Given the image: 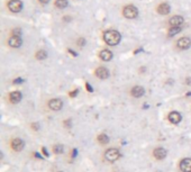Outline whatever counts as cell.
Listing matches in <instances>:
<instances>
[{
    "instance_id": "6da1fadb",
    "label": "cell",
    "mask_w": 191,
    "mask_h": 172,
    "mask_svg": "<svg viewBox=\"0 0 191 172\" xmlns=\"http://www.w3.org/2000/svg\"><path fill=\"white\" fill-rule=\"evenodd\" d=\"M120 40H121V35L117 31H107L104 34V41L106 42V44L110 45V46L119 44Z\"/></svg>"
},
{
    "instance_id": "7a4b0ae2",
    "label": "cell",
    "mask_w": 191,
    "mask_h": 172,
    "mask_svg": "<svg viewBox=\"0 0 191 172\" xmlns=\"http://www.w3.org/2000/svg\"><path fill=\"white\" fill-rule=\"evenodd\" d=\"M123 15L127 19H135L138 16V9L133 5H128L123 9Z\"/></svg>"
},
{
    "instance_id": "3957f363",
    "label": "cell",
    "mask_w": 191,
    "mask_h": 172,
    "mask_svg": "<svg viewBox=\"0 0 191 172\" xmlns=\"http://www.w3.org/2000/svg\"><path fill=\"white\" fill-rule=\"evenodd\" d=\"M119 156L120 153L117 148H109L105 153V159L107 161H109V162H115V161H117L119 159Z\"/></svg>"
},
{
    "instance_id": "277c9868",
    "label": "cell",
    "mask_w": 191,
    "mask_h": 172,
    "mask_svg": "<svg viewBox=\"0 0 191 172\" xmlns=\"http://www.w3.org/2000/svg\"><path fill=\"white\" fill-rule=\"evenodd\" d=\"M8 9L11 12H19L23 9V2L20 0H10L8 2Z\"/></svg>"
},
{
    "instance_id": "5b68a950",
    "label": "cell",
    "mask_w": 191,
    "mask_h": 172,
    "mask_svg": "<svg viewBox=\"0 0 191 172\" xmlns=\"http://www.w3.org/2000/svg\"><path fill=\"white\" fill-rule=\"evenodd\" d=\"M176 46L180 50H188L191 47V38L189 37H181L178 42H176Z\"/></svg>"
},
{
    "instance_id": "8992f818",
    "label": "cell",
    "mask_w": 191,
    "mask_h": 172,
    "mask_svg": "<svg viewBox=\"0 0 191 172\" xmlns=\"http://www.w3.org/2000/svg\"><path fill=\"white\" fill-rule=\"evenodd\" d=\"M8 44L12 48H19L23 45V40L20 36H11L8 40Z\"/></svg>"
},
{
    "instance_id": "52a82bcc",
    "label": "cell",
    "mask_w": 191,
    "mask_h": 172,
    "mask_svg": "<svg viewBox=\"0 0 191 172\" xmlns=\"http://www.w3.org/2000/svg\"><path fill=\"white\" fill-rule=\"evenodd\" d=\"M48 107H50V109L57 112V110H60V109L63 107V102H62L61 99L55 98V99H52L48 101Z\"/></svg>"
},
{
    "instance_id": "ba28073f",
    "label": "cell",
    "mask_w": 191,
    "mask_h": 172,
    "mask_svg": "<svg viewBox=\"0 0 191 172\" xmlns=\"http://www.w3.org/2000/svg\"><path fill=\"white\" fill-rule=\"evenodd\" d=\"M95 74L97 78L105 80V79H107L108 76H109V71H108V69L104 68V67H100V68L96 69Z\"/></svg>"
},
{
    "instance_id": "9c48e42d",
    "label": "cell",
    "mask_w": 191,
    "mask_h": 172,
    "mask_svg": "<svg viewBox=\"0 0 191 172\" xmlns=\"http://www.w3.org/2000/svg\"><path fill=\"white\" fill-rule=\"evenodd\" d=\"M24 141L20 140V138H14L11 141V148L14 151L16 152H20L23 148H24Z\"/></svg>"
},
{
    "instance_id": "30bf717a",
    "label": "cell",
    "mask_w": 191,
    "mask_h": 172,
    "mask_svg": "<svg viewBox=\"0 0 191 172\" xmlns=\"http://www.w3.org/2000/svg\"><path fill=\"white\" fill-rule=\"evenodd\" d=\"M169 120L171 122L172 124L176 125L182 120V116H181V114L178 112H171L169 114Z\"/></svg>"
},
{
    "instance_id": "8fae6325",
    "label": "cell",
    "mask_w": 191,
    "mask_h": 172,
    "mask_svg": "<svg viewBox=\"0 0 191 172\" xmlns=\"http://www.w3.org/2000/svg\"><path fill=\"white\" fill-rule=\"evenodd\" d=\"M180 170L182 172H191V159H183L180 162Z\"/></svg>"
},
{
    "instance_id": "7c38bea8",
    "label": "cell",
    "mask_w": 191,
    "mask_h": 172,
    "mask_svg": "<svg viewBox=\"0 0 191 172\" xmlns=\"http://www.w3.org/2000/svg\"><path fill=\"white\" fill-rule=\"evenodd\" d=\"M157 12H159L160 15H167L170 10H171V7H170V5L167 4V2H162V4H160L157 6Z\"/></svg>"
},
{
    "instance_id": "4fadbf2b",
    "label": "cell",
    "mask_w": 191,
    "mask_h": 172,
    "mask_svg": "<svg viewBox=\"0 0 191 172\" xmlns=\"http://www.w3.org/2000/svg\"><path fill=\"white\" fill-rule=\"evenodd\" d=\"M144 93H145V89H144L143 87H141V86H135V87L131 90V95L133 97H135V98L142 97Z\"/></svg>"
},
{
    "instance_id": "5bb4252c",
    "label": "cell",
    "mask_w": 191,
    "mask_h": 172,
    "mask_svg": "<svg viewBox=\"0 0 191 172\" xmlns=\"http://www.w3.org/2000/svg\"><path fill=\"white\" fill-rule=\"evenodd\" d=\"M153 154H154V157H155L156 160H163V159H165V156H167V151L162 148H157L154 150Z\"/></svg>"
},
{
    "instance_id": "9a60e30c",
    "label": "cell",
    "mask_w": 191,
    "mask_h": 172,
    "mask_svg": "<svg viewBox=\"0 0 191 172\" xmlns=\"http://www.w3.org/2000/svg\"><path fill=\"white\" fill-rule=\"evenodd\" d=\"M183 23H184V19H183L182 16H173L171 17V19L169 21V24L171 25L172 27H174V26H181Z\"/></svg>"
},
{
    "instance_id": "2e32d148",
    "label": "cell",
    "mask_w": 191,
    "mask_h": 172,
    "mask_svg": "<svg viewBox=\"0 0 191 172\" xmlns=\"http://www.w3.org/2000/svg\"><path fill=\"white\" fill-rule=\"evenodd\" d=\"M21 98H23V95H21L20 91H12L10 93V96H9V99H10L12 104H18L21 100Z\"/></svg>"
},
{
    "instance_id": "e0dca14e",
    "label": "cell",
    "mask_w": 191,
    "mask_h": 172,
    "mask_svg": "<svg viewBox=\"0 0 191 172\" xmlns=\"http://www.w3.org/2000/svg\"><path fill=\"white\" fill-rule=\"evenodd\" d=\"M99 56L102 61L108 62V61H110L112 59V52L109 51V50H102V51L99 53Z\"/></svg>"
},
{
    "instance_id": "ac0fdd59",
    "label": "cell",
    "mask_w": 191,
    "mask_h": 172,
    "mask_svg": "<svg viewBox=\"0 0 191 172\" xmlns=\"http://www.w3.org/2000/svg\"><path fill=\"white\" fill-rule=\"evenodd\" d=\"M69 5L68 0H55V6L59 9H64L66 8Z\"/></svg>"
},
{
    "instance_id": "d6986e66",
    "label": "cell",
    "mask_w": 191,
    "mask_h": 172,
    "mask_svg": "<svg viewBox=\"0 0 191 172\" xmlns=\"http://www.w3.org/2000/svg\"><path fill=\"white\" fill-rule=\"evenodd\" d=\"M97 140H98V142H99L100 144H107V143H109V137L106 134H100Z\"/></svg>"
},
{
    "instance_id": "ffe728a7",
    "label": "cell",
    "mask_w": 191,
    "mask_h": 172,
    "mask_svg": "<svg viewBox=\"0 0 191 172\" xmlns=\"http://www.w3.org/2000/svg\"><path fill=\"white\" fill-rule=\"evenodd\" d=\"M35 57L37 60H45V59L47 57V53L45 52L44 50H40L38 52H36Z\"/></svg>"
},
{
    "instance_id": "44dd1931",
    "label": "cell",
    "mask_w": 191,
    "mask_h": 172,
    "mask_svg": "<svg viewBox=\"0 0 191 172\" xmlns=\"http://www.w3.org/2000/svg\"><path fill=\"white\" fill-rule=\"evenodd\" d=\"M181 31H182V29H181L180 26H174V27H172L169 29V36H174V35H176V34H179Z\"/></svg>"
},
{
    "instance_id": "7402d4cb",
    "label": "cell",
    "mask_w": 191,
    "mask_h": 172,
    "mask_svg": "<svg viewBox=\"0 0 191 172\" xmlns=\"http://www.w3.org/2000/svg\"><path fill=\"white\" fill-rule=\"evenodd\" d=\"M53 151H54V153H56V154H61V153H63L64 151V146L62 144H56L54 145Z\"/></svg>"
},
{
    "instance_id": "603a6c76",
    "label": "cell",
    "mask_w": 191,
    "mask_h": 172,
    "mask_svg": "<svg viewBox=\"0 0 191 172\" xmlns=\"http://www.w3.org/2000/svg\"><path fill=\"white\" fill-rule=\"evenodd\" d=\"M11 34L12 36H21V29L20 28H14Z\"/></svg>"
},
{
    "instance_id": "cb8c5ba5",
    "label": "cell",
    "mask_w": 191,
    "mask_h": 172,
    "mask_svg": "<svg viewBox=\"0 0 191 172\" xmlns=\"http://www.w3.org/2000/svg\"><path fill=\"white\" fill-rule=\"evenodd\" d=\"M76 44L79 45V46H81V47H83L84 45H86V40H84L83 37H80L79 40H78V42H76Z\"/></svg>"
},
{
    "instance_id": "d4e9b609",
    "label": "cell",
    "mask_w": 191,
    "mask_h": 172,
    "mask_svg": "<svg viewBox=\"0 0 191 172\" xmlns=\"http://www.w3.org/2000/svg\"><path fill=\"white\" fill-rule=\"evenodd\" d=\"M76 95H78V89H76L74 91L70 93V96H71V97H74V96H76Z\"/></svg>"
},
{
    "instance_id": "484cf974",
    "label": "cell",
    "mask_w": 191,
    "mask_h": 172,
    "mask_svg": "<svg viewBox=\"0 0 191 172\" xmlns=\"http://www.w3.org/2000/svg\"><path fill=\"white\" fill-rule=\"evenodd\" d=\"M38 1H40L42 5H46V4H48V2H50V0H38Z\"/></svg>"
},
{
    "instance_id": "4316f807",
    "label": "cell",
    "mask_w": 191,
    "mask_h": 172,
    "mask_svg": "<svg viewBox=\"0 0 191 172\" xmlns=\"http://www.w3.org/2000/svg\"><path fill=\"white\" fill-rule=\"evenodd\" d=\"M187 84H191V78H188L187 79Z\"/></svg>"
}]
</instances>
